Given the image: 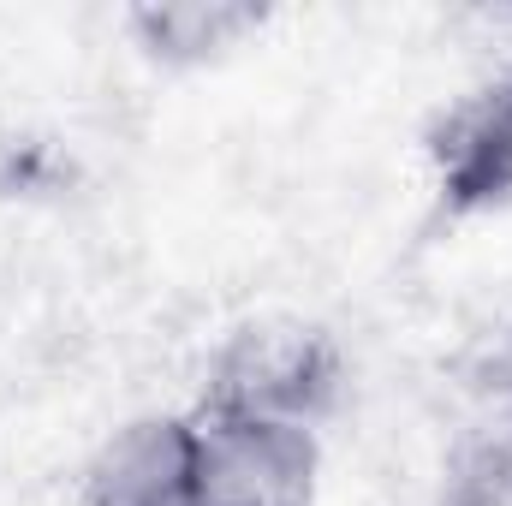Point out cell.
<instances>
[{
	"label": "cell",
	"mask_w": 512,
	"mask_h": 506,
	"mask_svg": "<svg viewBox=\"0 0 512 506\" xmlns=\"http://www.w3.org/2000/svg\"><path fill=\"white\" fill-rule=\"evenodd\" d=\"M84 506H197V417L143 411L120 423L84 471Z\"/></svg>",
	"instance_id": "cell-4"
},
{
	"label": "cell",
	"mask_w": 512,
	"mask_h": 506,
	"mask_svg": "<svg viewBox=\"0 0 512 506\" xmlns=\"http://www.w3.org/2000/svg\"><path fill=\"white\" fill-rule=\"evenodd\" d=\"M197 417V506H316L322 441L304 423L191 411Z\"/></svg>",
	"instance_id": "cell-2"
},
{
	"label": "cell",
	"mask_w": 512,
	"mask_h": 506,
	"mask_svg": "<svg viewBox=\"0 0 512 506\" xmlns=\"http://www.w3.org/2000/svg\"><path fill=\"white\" fill-rule=\"evenodd\" d=\"M435 191L453 215H477L512 197V60L435 114L423 137Z\"/></svg>",
	"instance_id": "cell-3"
},
{
	"label": "cell",
	"mask_w": 512,
	"mask_h": 506,
	"mask_svg": "<svg viewBox=\"0 0 512 506\" xmlns=\"http://www.w3.org/2000/svg\"><path fill=\"white\" fill-rule=\"evenodd\" d=\"M340 346L322 328L304 322H251L239 328L203 381V411H239V417H280L316 429L340 399Z\"/></svg>",
	"instance_id": "cell-1"
},
{
	"label": "cell",
	"mask_w": 512,
	"mask_h": 506,
	"mask_svg": "<svg viewBox=\"0 0 512 506\" xmlns=\"http://www.w3.org/2000/svg\"><path fill=\"white\" fill-rule=\"evenodd\" d=\"M262 6H233V0H179V6H137L126 24L137 30L149 60L167 66H197L227 54L239 36L262 30Z\"/></svg>",
	"instance_id": "cell-5"
},
{
	"label": "cell",
	"mask_w": 512,
	"mask_h": 506,
	"mask_svg": "<svg viewBox=\"0 0 512 506\" xmlns=\"http://www.w3.org/2000/svg\"><path fill=\"white\" fill-rule=\"evenodd\" d=\"M441 506H512V429L453 447L441 471Z\"/></svg>",
	"instance_id": "cell-6"
},
{
	"label": "cell",
	"mask_w": 512,
	"mask_h": 506,
	"mask_svg": "<svg viewBox=\"0 0 512 506\" xmlns=\"http://www.w3.org/2000/svg\"><path fill=\"white\" fill-rule=\"evenodd\" d=\"M489 393H495V405L512 429V322L495 334V352H489Z\"/></svg>",
	"instance_id": "cell-7"
}]
</instances>
